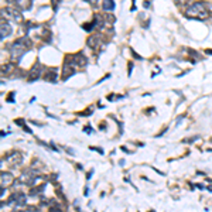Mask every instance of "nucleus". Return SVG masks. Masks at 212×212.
Returning <instances> with one entry per match:
<instances>
[{
	"mask_svg": "<svg viewBox=\"0 0 212 212\" xmlns=\"http://www.w3.org/2000/svg\"><path fill=\"white\" fill-rule=\"evenodd\" d=\"M185 16H188V17H197V19L204 20L209 16V9L206 6V3H204V2H195V3H192L187 9Z\"/></svg>",
	"mask_w": 212,
	"mask_h": 212,
	"instance_id": "1",
	"label": "nucleus"
},
{
	"mask_svg": "<svg viewBox=\"0 0 212 212\" xmlns=\"http://www.w3.org/2000/svg\"><path fill=\"white\" fill-rule=\"evenodd\" d=\"M40 178V177H38L37 175V172L35 171H33V170H27V171H24L23 172L21 175H20V178H19V182L20 184H23V185H34L35 184V181H37V180Z\"/></svg>",
	"mask_w": 212,
	"mask_h": 212,
	"instance_id": "2",
	"label": "nucleus"
},
{
	"mask_svg": "<svg viewBox=\"0 0 212 212\" xmlns=\"http://www.w3.org/2000/svg\"><path fill=\"white\" fill-rule=\"evenodd\" d=\"M41 71H43V65L40 64V61H37L33 67H31V69L28 71V77H27L28 82H35V81L40 79L41 74H43Z\"/></svg>",
	"mask_w": 212,
	"mask_h": 212,
	"instance_id": "3",
	"label": "nucleus"
},
{
	"mask_svg": "<svg viewBox=\"0 0 212 212\" xmlns=\"http://www.w3.org/2000/svg\"><path fill=\"white\" fill-rule=\"evenodd\" d=\"M75 74V68H74V61H69L68 58H65L64 61V67H62V81H67L69 77Z\"/></svg>",
	"mask_w": 212,
	"mask_h": 212,
	"instance_id": "4",
	"label": "nucleus"
},
{
	"mask_svg": "<svg viewBox=\"0 0 212 212\" xmlns=\"http://www.w3.org/2000/svg\"><path fill=\"white\" fill-rule=\"evenodd\" d=\"M2 13L3 14H6L7 17H10V19H13L14 21H21L23 20V16H21V12L17 9H14V7H6V9L2 10Z\"/></svg>",
	"mask_w": 212,
	"mask_h": 212,
	"instance_id": "5",
	"label": "nucleus"
},
{
	"mask_svg": "<svg viewBox=\"0 0 212 212\" xmlns=\"http://www.w3.org/2000/svg\"><path fill=\"white\" fill-rule=\"evenodd\" d=\"M6 161L10 164V166L17 167V166H20V164H21L23 157H21V154H20L19 151H12V153H9L6 156Z\"/></svg>",
	"mask_w": 212,
	"mask_h": 212,
	"instance_id": "6",
	"label": "nucleus"
},
{
	"mask_svg": "<svg viewBox=\"0 0 212 212\" xmlns=\"http://www.w3.org/2000/svg\"><path fill=\"white\" fill-rule=\"evenodd\" d=\"M14 202L16 204V206H23V205H26V202H27V197H26V194H23V192H14L10 197V200H9V204H13Z\"/></svg>",
	"mask_w": 212,
	"mask_h": 212,
	"instance_id": "7",
	"label": "nucleus"
},
{
	"mask_svg": "<svg viewBox=\"0 0 212 212\" xmlns=\"http://www.w3.org/2000/svg\"><path fill=\"white\" fill-rule=\"evenodd\" d=\"M101 41H102V37L99 35V34H96V35H91V37L86 40V45L89 47V48H92V49H96V48H99V45H101Z\"/></svg>",
	"mask_w": 212,
	"mask_h": 212,
	"instance_id": "8",
	"label": "nucleus"
},
{
	"mask_svg": "<svg viewBox=\"0 0 212 212\" xmlns=\"http://www.w3.org/2000/svg\"><path fill=\"white\" fill-rule=\"evenodd\" d=\"M0 182H2V187H6V185H10L14 182V177H13V174H10V172H2V175H0Z\"/></svg>",
	"mask_w": 212,
	"mask_h": 212,
	"instance_id": "9",
	"label": "nucleus"
},
{
	"mask_svg": "<svg viewBox=\"0 0 212 212\" xmlns=\"http://www.w3.org/2000/svg\"><path fill=\"white\" fill-rule=\"evenodd\" d=\"M72 61H74V65L83 67V65H86V57L83 55L82 52H78V54H74V55H72Z\"/></svg>",
	"mask_w": 212,
	"mask_h": 212,
	"instance_id": "10",
	"label": "nucleus"
},
{
	"mask_svg": "<svg viewBox=\"0 0 212 212\" xmlns=\"http://www.w3.org/2000/svg\"><path fill=\"white\" fill-rule=\"evenodd\" d=\"M13 31V28L10 27L9 23H4V20H2V27H0V33H2V40H4V38L7 37V35H10Z\"/></svg>",
	"mask_w": 212,
	"mask_h": 212,
	"instance_id": "11",
	"label": "nucleus"
},
{
	"mask_svg": "<svg viewBox=\"0 0 212 212\" xmlns=\"http://www.w3.org/2000/svg\"><path fill=\"white\" fill-rule=\"evenodd\" d=\"M57 68H51V69H48V72L45 74V77H44V79L47 81V82H55L57 81V77H58V72H57Z\"/></svg>",
	"mask_w": 212,
	"mask_h": 212,
	"instance_id": "12",
	"label": "nucleus"
},
{
	"mask_svg": "<svg viewBox=\"0 0 212 212\" xmlns=\"http://www.w3.org/2000/svg\"><path fill=\"white\" fill-rule=\"evenodd\" d=\"M102 9H103L105 12H112V10L115 9V2L113 0H103Z\"/></svg>",
	"mask_w": 212,
	"mask_h": 212,
	"instance_id": "13",
	"label": "nucleus"
},
{
	"mask_svg": "<svg viewBox=\"0 0 212 212\" xmlns=\"http://www.w3.org/2000/svg\"><path fill=\"white\" fill-rule=\"evenodd\" d=\"M93 27H95V24H93V23H85V24H82V28L85 31H92Z\"/></svg>",
	"mask_w": 212,
	"mask_h": 212,
	"instance_id": "14",
	"label": "nucleus"
},
{
	"mask_svg": "<svg viewBox=\"0 0 212 212\" xmlns=\"http://www.w3.org/2000/svg\"><path fill=\"white\" fill-rule=\"evenodd\" d=\"M48 212H64V209H62L61 206H58V205H52L51 209H49Z\"/></svg>",
	"mask_w": 212,
	"mask_h": 212,
	"instance_id": "15",
	"label": "nucleus"
},
{
	"mask_svg": "<svg viewBox=\"0 0 212 212\" xmlns=\"http://www.w3.org/2000/svg\"><path fill=\"white\" fill-rule=\"evenodd\" d=\"M14 123H16V125H19V126H23V127L26 126L24 119H16V120H14Z\"/></svg>",
	"mask_w": 212,
	"mask_h": 212,
	"instance_id": "16",
	"label": "nucleus"
},
{
	"mask_svg": "<svg viewBox=\"0 0 212 212\" xmlns=\"http://www.w3.org/2000/svg\"><path fill=\"white\" fill-rule=\"evenodd\" d=\"M40 209L37 208V206H33V205H30V206H27V212H38Z\"/></svg>",
	"mask_w": 212,
	"mask_h": 212,
	"instance_id": "17",
	"label": "nucleus"
},
{
	"mask_svg": "<svg viewBox=\"0 0 212 212\" xmlns=\"http://www.w3.org/2000/svg\"><path fill=\"white\" fill-rule=\"evenodd\" d=\"M51 4L54 6V9L57 10V7H58V4H59V0H51Z\"/></svg>",
	"mask_w": 212,
	"mask_h": 212,
	"instance_id": "18",
	"label": "nucleus"
},
{
	"mask_svg": "<svg viewBox=\"0 0 212 212\" xmlns=\"http://www.w3.org/2000/svg\"><path fill=\"white\" fill-rule=\"evenodd\" d=\"M175 2H177V3H178V4H180V6H184V4H185V3H187L188 0H175Z\"/></svg>",
	"mask_w": 212,
	"mask_h": 212,
	"instance_id": "19",
	"label": "nucleus"
},
{
	"mask_svg": "<svg viewBox=\"0 0 212 212\" xmlns=\"http://www.w3.org/2000/svg\"><path fill=\"white\" fill-rule=\"evenodd\" d=\"M83 132H86V133H92V130H91V126L83 127Z\"/></svg>",
	"mask_w": 212,
	"mask_h": 212,
	"instance_id": "20",
	"label": "nucleus"
},
{
	"mask_svg": "<svg viewBox=\"0 0 212 212\" xmlns=\"http://www.w3.org/2000/svg\"><path fill=\"white\" fill-rule=\"evenodd\" d=\"M23 129H24V132H27V133H33V130H31L30 127H27V126H24Z\"/></svg>",
	"mask_w": 212,
	"mask_h": 212,
	"instance_id": "21",
	"label": "nucleus"
},
{
	"mask_svg": "<svg viewBox=\"0 0 212 212\" xmlns=\"http://www.w3.org/2000/svg\"><path fill=\"white\" fill-rule=\"evenodd\" d=\"M91 177H92V171H89V174H88V175H86V178H88V180H89V178H91Z\"/></svg>",
	"mask_w": 212,
	"mask_h": 212,
	"instance_id": "22",
	"label": "nucleus"
},
{
	"mask_svg": "<svg viewBox=\"0 0 212 212\" xmlns=\"http://www.w3.org/2000/svg\"><path fill=\"white\" fill-rule=\"evenodd\" d=\"M150 212H154V211H150Z\"/></svg>",
	"mask_w": 212,
	"mask_h": 212,
	"instance_id": "23",
	"label": "nucleus"
}]
</instances>
